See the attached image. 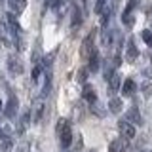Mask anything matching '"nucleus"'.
I'll use <instances>...</instances> for the list:
<instances>
[{"mask_svg": "<svg viewBox=\"0 0 152 152\" xmlns=\"http://www.w3.org/2000/svg\"><path fill=\"white\" fill-rule=\"evenodd\" d=\"M122 107H124V103H122V99H118V97H112L110 101H108V110L112 114H120Z\"/></svg>", "mask_w": 152, "mask_h": 152, "instance_id": "obj_15", "label": "nucleus"}, {"mask_svg": "<svg viewBox=\"0 0 152 152\" xmlns=\"http://www.w3.org/2000/svg\"><path fill=\"white\" fill-rule=\"evenodd\" d=\"M104 4H107V0H97V2H95V13H103Z\"/></svg>", "mask_w": 152, "mask_h": 152, "instance_id": "obj_24", "label": "nucleus"}, {"mask_svg": "<svg viewBox=\"0 0 152 152\" xmlns=\"http://www.w3.org/2000/svg\"><path fill=\"white\" fill-rule=\"evenodd\" d=\"M118 129H120L122 137H126V139H133L135 133H137L135 126H133L131 122H127V120H120V122H118Z\"/></svg>", "mask_w": 152, "mask_h": 152, "instance_id": "obj_2", "label": "nucleus"}, {"mask_svg": "<svg viewBox=\"0 0 152 152\" xmlns=\"http://www.w3.org/2000/svg\"><path fill=\"white\" fill-rule=\"evenodd\" d=\"M8 6H10L12 12L23 13V10L27 8V0H8Z\"/></svg>", "mask_w": 152, "mask_h": 152, "instance_id": "obj_12", "label": "nucleus"}, {"mask_svg": "<svg viewBox=\"0 0 152 152\" xmlns=\"http://www.w3.org/2000/svg\"><path fill=\"white\" fill-rule=\"evenodd\" d=\"M112 74H114L112 66L107 63V65H104V80H110V78H112Z\"/></svg>", "mask_w": 152, "mask_h": 152, "instance_id": "obj_26", "label": "nucleus"}, {"mask_svg": "<svg viewBox=\"0 0 152 152\" xmlns=\"http://www.w3.org/2000/svg\"><path fill=\"white\" fill-rule=\"evenodd\" d=\"M82 97L86 99L88 103H97V93H95V89L91 88L89 84H84V89H82Z\"/></svg>", "mask_w": 152, "mask_h": 152, "instance_id": "obj_9", "label": "nucleus"}, {"mask_svg": "<svg viewBox=\"0 0 152 152\" xmlns=\"http://www.w3.org/2000/svg\"><path fill=\"white\" fill-rule=\"evenodd\" d=\"M126 120L131 122L133 126H141V124H142V118H141L139 108H137V107H131L129 110H127V114H126Z\"/></svg>", "mask_w": 152, "mask_h": 152, "instance_id": "obj_8", "label": "nucleus"}, {"mask_svg": "<svg viewBox=\"0 0 152 152\" xmlns=\"http://www.w3.org/2000/svg\"><path fill=\"white\" fill-rule=\"evenodd\" d=\"M2 2H4V0H0V4H2Z\"/></svg>", "mask_w": 152, "mask_h": 152, "instance_id": "obj_33", "label": "nucleus"}, {"mask_svg": "<svg viewBox=\"0 0 152 152\" xmlns=\"http://www.w3.org/2000/svg\"><path fill=\"white\" fill-rule=\"evenodd\" d=\"M42 70H44V69H42L40 65H34V69H32V82H36V80H38V76H40Z\"/></svg>", "mask_w": 152, "mask_h": 152, "instance_id": "obj_25", "label": "nucleus"}, {"mask_svg": "<svg viewBox=\"0 0 152 152\" xmlns=\"http://www.w3.org/2000/svg\"><path fill=\"white\" fill-rule=\"evenodd\" d=\"M141 38H142V42H145L146 46H152V31L150 28H145V31L141 32Z\"/></svg>", "mask_w": 152, "mask_h": 152, "instance_id": "obj_20", "label": "nucleus"}, {"mask_svg": "<svg viewBox=\"0 0 152 152\" xmlns=\"http://www.w3.org/2000/svg\"><path fill=\"white\" fill-rule=\"evenodd\" d=\"M99 66H101V55H99V51L95 50L93 53H91V57H89V65H88V69H89V72H97Z\"/></svg>", "mask_w": 152, "mask_h": 152, "instance_id": "obj_10", "label": "nucleus"}, {"mask_svg": "<svg viewBox=\"0 0 152 152\" xmlns=\"http://www.w3.org/2000/svg\"><path fill=\"white\" fill-rule=\"evenodd\" d=\"M135 89H137L135 82H133L131 78H127L126 82H124V86H122V95H126V97H131V95L135 93Z\"/></svg>", "mask_w": 152, "mask_h": 152, "instance_id": "obj_13", "label": "nucleus"}, {"mask_svg": "<svg viewBox=\"0 0 152 152\" xmlns=\"http://www.w3.org/2000/svg\"><path fill=\"white\" fill-rule=\"evenodd\" d=\"M122 21H124V25L133 27V23H135V17H133L131 12H124V13H122Z\"/></svg>", "mask_w": 152, "mask_h": 152, "instance_id": "obj_18", "label": "nucleus"}, {"mask_svg": "<svg viewBox=\"0 0 152 152\" xmlns=\"http://www.w3.org/2000/svg\"><path fill=\"white\" fill-rule=\"evenodd\" d=\"M141 89H142V93H145V97H148V95L152 93V84L150 82H145L141 86Z\"/></svg>", "mask_w": 152, "mask_h": 152, "instance_id": "obj_23", "label": "nucleus"}, {"mask_svg": "<svg viewBox=\"0 0 152 152\" xmlns=\"http://www.w3.org/2000/svg\"><path fill=\"white\" fill-rule=\"evenodd\" d=\"M142 72H145V76H148V78H152V66H148V69H145Z\"/></svg>", "mask_w": 152, "mask_h": 152, "instance_id": "obj_29", "label": "nucleus"}, {"mask_svg": "<svg viewBox=\"0 0 152 152\" xmlns=\"http://www.w3.org/2000/svg\"><path fill=\"white\" fill-rule=\"evenodd\" d=\"M127 148H129V139L120 137V139L112 141V145H110V148H108V152H127Z\"/></svg>", "mask_w": 152, "mask_h": 152, "instance_id": "obj_4", "label": "nucleus"}, {"mask_svg": "<svg viewBox=\"0 0 152 152\" xmlns=\"http://www.w3.org/2000/svg\"><path fill=\"white\" fill-rule=\"evenodd\" d=\"M137 4H139V0H129V2H127V6H126V10H124V12H133V10H135V6Z\"/></svg>", "mask_w": 152, "mask_h": 152, "instance_id": "obj_27", "label": "nucleus"}, {"mask_svg": "<svg viewBox=\"0 0 152 152\" xmlns=\"http://www.w3.org/2000/svg\"><path fill=\"white\" fill-rule=\"evenodd\" d=\"M91 112H95V114H97V116H104V112H103V107H101V104H99V103H93L91 104Z\"/></svg>", "mask_w": 152, "mask_h": 152, "instance_id": "obj_21", "label": "nucleus"}, {"mask_svg": "<svg viewBox=\"0 0 152 152\" xmlns=\"http://www.w3.org/2000/svg\"><path fill=\"white\" fill-rule=\"evenodd\" d=\"M0 139H6V137H4V131H2V127H0Z\"/></svg>", "mask_w": 152, "mask_h": 152, "instance_id": "obj_30", "label": "nucleus"}, {"mask_svg": "<svg viewBox=\"0 0 152 152\" xmlns=\"http://www.w3.org/2000/svg\"><path fill=\"white\" fill-rule=\"evenodd\" d=\"M8 70H10V74H13V76H19L23 72V63H21V59H19L17 55H10L8 57Z\"/></svg>", "mask_w": 152, "mask_h": 152, "instance_id": "obj_3", "label": "nucleus"}, {"mask_svg": "<svg viewBox=\"0 0 152 152\" xmlns=\"http://www.w3.org/2000/svg\"><path fill=\"white\" fill-rule=\"evenodd\" d=\"M0 110H2V101H0Z\"/></svg>", "mask_w": 152, "mask_h": 152, "instance_id": "obj_31", "label": "nucleus"}, {"mask_svg": "<svg viewBox=\"0 0 152 152\" xmlns=\"http://www.w3.org/2000/svg\"><path fill=\"white\" fill-rule=\"evenodd\" d=\"M89 152H97V150H89Z\"/></svg>", "mask_w": 152, "mask_h": 152, "instance_id": "obj_32", "label": "nucleus"}, {"mask_svg": "<svg viewBox=\"0 0 152 152\" xmlns=\"http://www.w3.org/2000/svg\"><path fill=\"white\" fill-rule=\"evenodd\" d=\"M42 114H44V103H42V99H38L34 103V108H32V122H40L42 120Z\"/></svg>", "mask_w": 152, "mask_h": 152, "instance_id": "obj_11", "label": "nucleus"}, {"mask_svg": "<svg viewBox=\"0 0 152 152\" xmlns=\"http://www.w3.org/2000/svg\"><path fill=\"white\" fill-rule=\"evenodd\" d=\"M93 51H95V32H89V34L84 38V42H82L80 55H82V59H89Z\"/></svg>", "mask_w": 152, "mask_h": 152, "instance_id": "obj_1", "label": "nucleus"}, {"mask_svg": "<svg viewBox=\"0 0 152 152\" xmlns=\"http://www.w3.org/2000/svg\"><path fill=\"white\" fill-rule=\"evenodd\" d=\"M137 57H139V50H137L135 42H133V40H127V44H126V59L129 61V63H135Z\"/></svg>", "mask_w": 152, "mask_h": 152, "instance_id": "obj_6", "label": "nucleus"}, {"mask_svg": "<svg viewBox=\"0 0 152 152\" xmlns=\"http://www.w3.org/2000/svg\"><path fill=\"white\" fill-rule=\"evenodd\" d=\"M32 61L38 65V61H40V48L36 46V50H34V53H32Z\"/></svg>", "mask_w": 152, "mask_h": 152, "instance_id": "obj_28", "label": "nucleus"}, {"mask_svg": "<svg viewBox=\"0 0 152 152\" xmlns=\"http://www.w3.org/2000/svg\"><path fill=\"white\" fill-rule=\"evenodd\" d=\"M88 74H89V69H80L78 72H76V80H78L80 84H86V80H88Z\"/></svg>", "mask_w": 152, "mask_h": 152, "instance_id": "obj_19", "label": "nucleus"}, {"mask_svg": "<svg viewBox=\"0 0 152 152\" xmlns=\"http://www.w3.org/2000/svg\"><path fill=\"white\" fill-rule=\"evenodd\" d=\"M12 146H13L12 139H8V137H6V139L2 141V152H10V150H12Z\"/></svg>", "mask_w": 152, "mask_h": 152, "instance_id": "obj_22", "label": "nucleus"}, {"mask_svg": "<svg viewBox=\"0 0 152 152\" xmlns=\"http://www.w3.org/2000/svg\"><path fill=\"white\" fill-rule=\"evenodd\" d=\"M120 88H122V78H120V76H118L116 72H114V74H112V78L108 80V91H110V93H116Z\"/></svg>", "mask_w": 152, "mask_h": 152, "instance_id": "obj_14", "label": "nucleus"}, {"mask_svg": "<svg viewBox=\"0 0 152 152\" xmlns=\"http://www.w3.org/2000/svg\"><path fill=\"white\" fill-rule=\"evenodd\" d=\"M17 108H19L17 97H15V95H10V101H8V104H6V108H4V114H6L8 118H15Z\"/></svg>", "mask_w": 152, "mask_h": 152, "instance_id": "obj_5", "label": "nucleus"}, {"mask_svg": "<svg viewBox=\"0 0 152 152\" xmlns=\"http://www.w3.org/2000/svg\"><path fill=\"white\" fill-rule=\"evenodd\" d=\"M70 10H72V12H70V13H72V27L78 28L80 25H82V12H80L76 6H72Z\"/></svg>", "mask_w": 152, "mask_h": 152, "instance_id": "obj_17", "label": "nucleus"}, {"mask_svg": "<svg viewBox=\"0 0 152 152\" xmlns=\"http://www.w3.org/2000/svg\"><path fill=\"white\" fill-rule=\"evenodd\" d=\"M50 89H51V72H50V69H46V82H44V88H42V93H40V97H42V99H44V97H48Z\"/></svg>", "mask_w": 152, "mask_h": 152, "instance_id": "obj_16", "label": "nucleus"}, {"mask_svg": "<svg viewBox=\"0 0 152 152\" xmlns=\"http://www.w3.org/2000/svg\"><path fill=\"white\" fill-rule=\"evenodd\" d=\"M59 141H61V148H69L70 146V142H72V129H70V126H66L59 133Z\"/></svg>", "mask_w": 152, "mask_h": 152, "instance_id": "obj_7", "label": "nucleus"}]
</instances>
